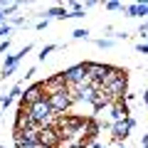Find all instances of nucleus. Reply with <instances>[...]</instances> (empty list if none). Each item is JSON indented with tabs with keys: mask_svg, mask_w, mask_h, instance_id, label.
<instances>
[{
	"mask_svg": "<svg viewBox=\"0 0 148 148\" xmlns=\"http://www.w3.org/2000/svg\"><path fill=\"white\" fill-rule=\"evenodd\" d=\"M54 126L59 128V133H62L64 138H77V136H86V126H89V121L82 116H59V121L54 123Z\"/></svg>",
	"mask_w": 148,
	"mask_h": 148,
	"instance_id": "f257e3e1",
	"label": "nucleus"
},
{
	"mask_svg": "<svg viewBox=\"0 0 148 148\" xmlns=\"http://www.w3.org/2000/svg\"><path fill=\"white\" fill-rule=\"evenodd\" d=\"M27 114H30L32 123L40 126V128H42V126H54V109L49 106L47 99L37 101V104H32V106H27Z\"/></svg>",
	"mask_w": 148,
	"mask_h": 148,
	"instance_id": "f03ea898",
	"label": "nucleus"
},
{
	"mask_svg": "<svg viewBox=\"0 0 148 148\" xmlns=\"http://www.w3.org/2000/svg\"><path fill=\"white\" fill-rule=\"evenodd\" d=\"M37 143H40V148H62V133L57 126H42Z\"/></svg>",
	"mask_w": 148,
	"mask_h": 148,
	"instance_id": "7ed1b4c3",
	"label": "nucleus"
},
{
	"mask_svg": "<svg viewBox=\"0 0 148 148\" xmlns=\"http://www.w3.org/2000/svg\"><path fill=\"white\" fill-rule=\"evenodd\" d=\"M47 101H49V106L54 109V114H62V116H64V114L69 111V106L74 104V96L64 89V91H57V94H49Z\"/></svg>",
	"mask_w": 148,
	"mask_h": 148,
	"instance_id": "20e7f679",
	"label": "nucleus"
},
{
	"mask_svg": "<svg viewBox=\"0 0 148 148\" xmlns=\"http://www.w3.org/2000/svg\"><path fill=\"white\" fill-rule=\"evenodd\" d=\"M42 99H47V94H45V86H42V82H37V84H32L30 89H25L20 106H25V109H27V106L37 104V101H42Z\"/></svg>",
	"mask_w": 148,
	"mask_h": 148,
	"instance_id": "39448f33",
	"label": "nucleus"
},
{
	"mask_svg": "<svg viewBox=\"0 0 148 148\" xmlns=\"http://www.w3.org/2000/svg\"><path fill=\"white\" fill-rule=\"evenodd\" d=\"M106 72H109V64H101V62H86V74H89L91 84L96 89H101V82H104Z\"/></svg>",
	"mask_w": 148,
	"mask_h": 148,
	"instance_id": "423d86ee",
	"label": "nucleus"
},
{
	"mask_svg": "<svg viewBox=\"0 0 148 148\" xmlns=\"http://www.w3.org/2000/svg\"><path fill=\"white\" fill-rule=\"evenodd\" d=\"M126 86H128V77H121V79L111 82L109 86H104V91L109 94V99H111V101H123V96L128 94Z\"/></svg>",
	"mask_w": 148,
	"mask_h": 148,
	"instance_id": "0eeeda50",
	"label": "nucleus"
},
{
	"mask_svg": "<svg viewBox=\"0 0 148 148\" xmlns=\"http://www.w3.org/2000/svg\"><path fill=\"white\" fill-rule=\"evenodd\" d=\"M133 126H136V119H131V116H128L126 121L111 123V136H114V141H123V138H128V133H131Z\"/></svg>",
	"mask_w": 148,
	"mask_h": 148,
	"instance_id": "6e6552de",
	"label": "nucleus"
},
{
	"mask_svg": "<svg viewBox=\"0 0 148 148\" xmlns=\"http://www.w3.org/2000/svg\"><path fill=\"white\" fill-rule=\"evenodd\" d=\"M42 86H45V94H57V91H64L67 89V79H64V72H59V74H54V77H49V79H45L42 82Z\"/></svg>",
	"mask_w": 148,
	"mask_h": 148,
	"instance_id": "1a4fd4ad",
	"label": "nucleus"
},
{
	"mask_svg": "<svg viewBox=\"0 0 148 148\" xmlns=\"http://www.w3.org/2000/svg\"><path fill=\"white\" fill-rule=\"evenodd\" d=\"M111 119H114V123H116V121H126V119H128L126 101H114V104H111Z\"/></svg>",
	"mask_w": 148,
	"mask_h": 148,
	"instance_id": "9d476101",
	"label": "nucleus"
},
{
	"mask_svg": "<svg viewBox=\"0 0 148 148\" xmlns=\"http://www.w3.org/2000/svg\"><path fill=\"white\" fill-rule=\"evenodd\" d=\"M111 104H114V101L109 99V94H106L104 89H99V91H96V96H94V101H91V109H94V111H101L104 106H111Z\"/></svg>",
	"mask_w": 148,
	"mask_h": 148,
	"instance_id": "9b49d317",
	"label": "nucleus"
},
{
	"mask_svg": "<svg viewBox=\"0 0 148 148\" xmlns=\"http://www.w3.org/2000/svg\"><path fill=\"white\" fill-rule=\"evenodd\" d=\"M126 12H128L131 17H143V15H148V3H136V5H128Z\"/></svg>",
	"mask_w": 148,
	"mask_h": 148,
	"instance_id": "f8f14e48",
	"label": "nucleus"
},
{
	"mask_svg": "<svg viewBox=\"0 0 148 148\" xmlns=\"http://www.w3.org/2000/svg\"><path fill=\"white\" fill-rule=\"evenodd\" d=\"M45 15H47V17H69V10H67V8H49Z\"/></svg>",
	"mask_w": 148,
	"mask_h": 148,
	"instance_id": "ddd939ff",
	"label": "nucleus"
},
{
	"mask_svg": "<svg viewBox=\"0 0 148 148\" xmlns=\"http://www.w3.org/2000/svg\"><path fill=\"white\" fill-rule=\"evenodd\" d=\"M86 37H89V30H86V27H84V30H82V27H79V30H74V40H86Z\"/></svg>",
	"mask_w": 148,
	"mask_h": 148,
	"instance_id": "4468645a",
	"label": "nucleus"
},
{
	"mask_svg": "<svg viewBox=\"0 0 148 148\" xmlns=\"http://www.w3.org/2000/svg\"><path fill=\"white\" fill-rule=\"evenodd\" d=\"M54 49H57L54 45H47V47H42V52H40V59H45V57H47L49 52H54Z\"/></svg>",
	"mask_w": 148,
	"mask_h": 148,
	"instance_id": "2eb2a0df",
	"label": "nucleus"
},
{
	"mask_svg": "<svg viewBox=\"0 0 148 148\" xmlns=\"http://www.w3.org/2000/svg\"><path fill=\"white\" fill-rule=\"evenodd\" d=\"M10 104H12V96H10V94H5L3 99H0V106H3V109H8Z\"/></svg>",
	"mask_w": 148,
	"mask_h": 148,
	"instance_id": "dca6fc26",
	"label": "nucleus"
},
{
	"mask_svg": "<svg viewBox=\"0 0 148 148\" xmlns=\"http://www.w3.org/2000/svg\"><path fill=\"white\" fill-rule=\"evenodd\" d=\"M121 3H106V10H121Z\"/></svg>",
	"mask_w": 148,
	"mask_h": 148,
	"instance_id": "f3484780",
	"label": "nucleus"
},
{
	"mask_svg": "<svg viewBox=\"0 0 148 148\" xmlns=\"http://www.w3.org/2000/svg\"><path fill=\"white\" fill-rule=\"evenodd\" d=\"M96 45H99V47H111V45H114V42H111V40H99V42H96Z\"/></svg>",
	"mask_w": 148,
	"mask_h": 148,
	"instance_id": "a211bd4d",
	"label": "nucleus"
},
{
	"mask_svg": "<svg viewBox=\"0 0 148 148\" xmlns=\"http://www.w3.org/2000/svg\"><path fill=\"white\" fill-rule=\"evenodd\" d=\"M8 47H10V40H3V42H0V52H5Z\"/></svg>",
	"mask_w": 148,
	"mask_h": 148,
	"instance_id": "6ab92c4d",
	"label": "nucleus"
},
{
	"mask_svg": "<svg viewBox=\"0 0 148 148\" xmlns=\"http://www.w3.org/2000/svg\"><path fill=\"white\" fill-rule=\"evenodd\" d=\"M138 52H143V54H148V45H143V42H141V45H138Z\"/></svg>",
	"mask_w": 148,
	"mask_h": 148,
	"instance_id": "aec40b11",
	"label": "nucleus"
},
{
	"mask_svg": "<svg viewBox=\"0 0 148 148\" xmlns=\"http://www.w3.org/2000/svg\"><path fill=\"white\" fill-rule=\"evenodd\" d=\"M86 148H101V146H99L96 141H91V143H86Z\"/></svg>",
	"mask_w": 148,
	"mask_h": 148,
	"instance_id": "412c9836",
	"label": "nucleus"
},
{
	"mask_svg": "<svg viewBox=\"0 0 148 148\" xmlns=\"http://www.w3.org/2000/svg\"><path fill=\"white\" fill-rule=\"evenodd\" d=\"M20 148H40V146H32V143H25V146H20Z\"/></svg>",
	"mask_w": 148,
	"mask_h": 148,
	"instance_id": "4be33fe9",
	"label": "nucleus"
},
{
	"mask_svg": "<svg viewBox=\"0 0 148 148\" xmlns=\"http://www.w3.org/2000/svg\"><path fill=\"white\" fill-rule=\"evenodd\" d=\"M79 148H84V146H79Z\"/></svg>",
	"mask_w": 148,
	"mask_h": 148,
	"instance_id": "5701e85b",
	"label": "nucleus"
}]
</instances>
